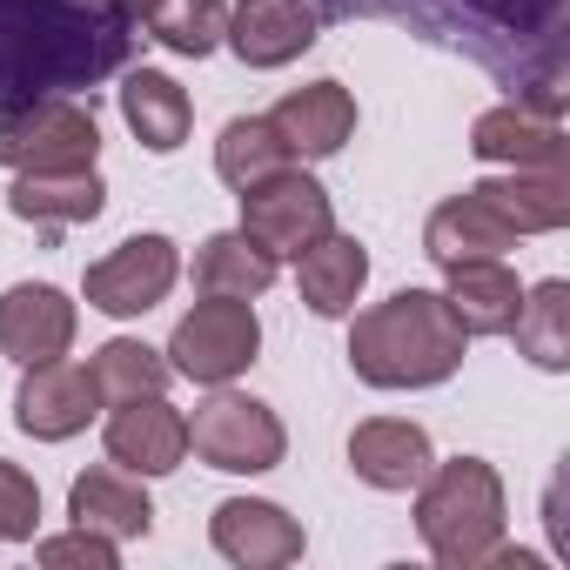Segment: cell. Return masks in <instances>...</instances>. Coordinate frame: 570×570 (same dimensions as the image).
Wrapping results in <instances>:
<instances>
[{
    "instance_id": "obj_24",
    "label": "cell",
    "mask_w": 570,
    "mask_h": 570,
    "mask_svg": "<svg viewBox=\"0 0 570 570\" xmlns=\"http://www.w3.org/2000/svg\"><path fill=\"white\" fill-rule=\"evenodd\" d=\"M275 282V255L255 248L242 228H222L195 248V289L202 296H262Z\"/></svg>"
},
{
    "instance_id": "obj_28",
    "label": "cell",
    "mask_w": 570,
    "mask_h": 570,
    "mask_svg": "<svg viewBox=\"0 0 570 570\" xmlns=\"http://www.w3.org/2000/svg\"><path fill=\"white\" fill-rule=\"evenodd\" d=\"M141 28H148L168 55L202 61V55L222 48V35H228V8H222V0H148V8H141Z\"/></svg>"
},
{
    "instance_id": "obj_26",
    "label": "cell",
    "mask_w": 570,
    "mask_h": 570,
    "mask_svg": "<svg viewBox=\"0 0 570 570\" xmlns=\"http://www.w3.org/2000/svg\"><path fill=\"white\" fill-rule=\"evenodd\" d=\"M88 376H95V396L101 403H135V396H161L168 390V356L148 350L141 336H115L88 356Z\"/></svg>"
},
{
    "instance_id": "obj_1",
    "label": "cell",
    "mask_w": 570,
    "mask_h": 570,
    "mask_svg": "<svg viewBox=\"0 0 570 570\" xmlns=\"http://www.w3.org/2000/svg\"><path fill=\"white\" fill-rule=\"evenodd\" d=\"M463 350L470 336L436 289H396L350 330V370L370 390H436L463 370Z\"/></svg>"
},
{
    "instance_id": "obj_7",
    "label": "cell",
    "mask_w": 570,
    "mask_h": 570,
    "mask_svg": "<svg viewBox=\"0 0 570 570\" xmlns=\"http://www.w3.org/2000/svg\"><path fill=\"white\" fill-rule=\"evenodd\" d=\"M336 228V208H330V188L316 175H303L296 161L275 168L268 181L242 188V235L255 248H268L275 262L282 255H303L309 242H323Z\"/></svg>"
},
{
    "instance_id": "obj_8",
    "label": "cell",
    "mask_w": 570,
    "mask_h": 570,
    "mask_svg": "<svg viewBox=\"0 0 570 570\" xmlns=\"http://www.w3.org/2000/svg\"><path fill=\"white\" fill-rule=\"evenodd\" d=\"M175 275H181V248L148 228V235H128L121 248H108V255L88 268L81 296H88V309L128 323V316H148V309L175 289Z\"/></svg>"
},
{
    "instance_id": "obj_14",
    "label": "cell",
    "mask_w": 570,
    "mask_h": 570,
    "mask_svg": "<svg viewBox=\"0 0 570 570\" xmlns=\"http://www.w3.org/2000/svg\"><path fill=\"white\" fill-rule=\"evenodd\" d=\"M101 443H108V463L135 476H168L188 456V416L168 396H135V403H115Z\"/></svg>"
},
{
    "instance_id": "obj_9",
    "label": "cell",
    "mask_w": 570,
    "mask_h": 570,
    "mask_svg": "<svg viewBox=\"0 0 570 570\" xmlns=\"http://www.w3.org/2000/svg\"><path fill=\"white\" fill-rule=\"evenodd\" d=\"M470 155L497 168H563L570 141L557 128V95H523L503 108H483L470 128Z\"/></svg>"
},
{
    "instance_id": "obj_20",
    "label": "cell",
    "mask_w": 570,
    "mask_h": 570,
    "mask_svg": "<svg viewBox=\"0 0 570 570\" xmlns=\"http://www.w3.org/2000/svg\"><path fill=\"white\" fill-rule=\"evenodd\" d=\"M443 275H450L443 303H450V316L463 323V336H510L517 303H523V282H517V268H510L503 255H490V262H456V268H443Z\"/></svg>"
},
{
    "instance_id": "obj_11",
    "label": "cell",
    "mask_w": 570,
    "mask_h": 570,
    "mask_svg": "<svg viewBox=\"0 0 570 570\" xmlns=\"http://www.w3.org/2000/svg\"><path fill=\"white\" fill-rule=\"evenodd\" d=\"M75 330H81V309L55 289V282H14L0 296V356L8 363H55L75 350Z\"/></svg>"
},
{
    "instance_id": "obj_5",
    "label": "cell",
    "mask_w": 570,
    "mask_h": 570,
    "mask_svg": "<svg viewBox=\"0 0 570 570\" xmlns=\"http://www.w3.org/2000/svg\"><path fill=\"white\" fill-rule=\"evenodd\" d=\"M95 155H101V128H95V108L81 101L35 95L0 108V168L55 175V168H95Z\"/></svg>"
},
{
    "instance_id": "obj_13",
    "label": "cell",
    "mask_w": 570,
    "mask_h": 570,
    "mask_svg": "<svg viewBox=\"0 0 570 570\" xmlns=\"http://www.w3.org/2000/svg\"><path fill=\"white\" fill-rule=\"evenodd\" d=\"M208 543L242 563V570H282L303 557V523L282 510V503H262V497H228L215 503L208 517Z\"/></svg>"
},
{
    "instance_id": "obj_29",
    "label": "cell",
    "mask_w": 570,
    "mask_h": 570,
    "mask_svg": "<svg viewBox=\"0 0 570 570\" xmlns=\"http://www.w3.org/2000/svg\"><path fill=\"white\" fill-rule=\"evenodd\" d=\"M41 530V490L21 463L0 456V543H35Z\"/></svg>"
},
{
    "instance_id": "obj_15",
    "label": "cell",
    "mask_w": 570,
    "mask_h": 570,
    "mask_svg": "<svg viewBox=\"0 0 570 570\" xmlns=\"http://www.w3.org/2000/svg\"><path fill=\"white\" fill-rule=\"evenodd\" d=\"M222 41L242 68H289L316 48V8L309 0H235Z\"/></svg>"
},
{
    "instance_id": "obj_10",
    "label": "cell",
    "mask_w": 570,
    "mask_h": 570,
    "mask_svg": "<svg viewBox=\"0 0 570 570\" xmlns=\"http://www.w3.org/2000/svg\"><path fill=\"white\" fill-rule=\"evenodd\" d=\"M95 376H88V363H68V356H55V363H28V376H21V396H14V423L35 436V443H68V436H81L88 423H95Z\"/></svg>"
},
{
    "instance_id": "obj_3",
    "label": "cell",
    "mask_w": 570,
    "mask_h": 570,
    "mask_svg": "<svg viewBox=\"0 0 570 570\" xmlns=\"http://www.w3.org/2000/svg\"><path fill=\"white\" fill-rule=\"evenodd\" d=\"M503 530H510L503 476L483 456L430 463V476L416 483V537L443 570H483L503 550Z\"/></svg>"
},
{
    "instance_id": "obj_27",
    "label": "cell",
    "mask_w": 570,
    "mask_h": 570,
    "mask_svg": "<svg viewBox=\"0 0 570 570\" xmlns=\"http://www.w3.org/2000/svg\"><path fill=\"white\" fill-rule=\"evenodd\" d=\"M275 168H289V148H282V135L268 128V115H235L215 141V175L242 195L255 181H268Z\"/></svg>"
},
{
    "instance_id": "obj_30",
    "label": "cell",
    "mask_w": 570,
    "mask_h": 570,
    "mask_svg": "<svg viewBox=\"0 0 570 570\" xmlns=\"http://www.w3.org/2000/svg\"><path fill=\"white\" fill-rule=\"evenodd\" d=\"M35 557H41L48 570H115V563H121L115 537H101V530H88V523H75V530H61V537H41Z\"/></svg>"
},
{
    "instance_id": "obj_21",
    "label": "cell",
    "mask_w": 570,
    "mask_h": 570,
    "mask_svg": "<svg viewBox=\"0 0 570 570\" xmlns=\"http://www.w3.org/2000/svg\"><path fill=\"white\" fill-rule=\"evenodd\" d=\"M363 282H370V248L343 228H330L323 242H309L296 255V289L316 316H350L356 296H363Z\"/></svg>"
},
{
    "instance_id": "obj_32",
    "label": "cell",
    "mask_w": 570,
    "mask_h": 570,
    "mask_svg": "<svg viewBox=\"0 0 570 570\" xmlns=\"http://www.w3.org/2000/svg\"><path fill=\"white\" fill-rule=\"evenodd\" d=\"M88 8H101V14H141L148 0H88Z\"/></svg>"
},
{
    "instance_id": "obj_22",
    "label": "cell",
    "mask_w": 570,
    "mask_h": 570,
    "mask_svg": "<svg viewBox=\"0 0 570 570\" xmlns=\"http://www.w3.org/2000/svg\"><path fill=\"white\" fill-rule=\"evenodd\" d=\"M121 121L135 128V141H141L148 155H175V148L188 141V128H195V101H188V88L168 81L161 68H135V75L121 81Z\"/></svg>"
},
{
    "instance_id": "obj_19",
    "label": "cell",
    "mask_w": 570,
    "mask_h": 570,
    "mask_svg": "<svg viewBox=\"0 0 570 570\" xmlns=\"http://www.w3.org/2000/svg\"><path fill=\"white\" fill-rule=\"evenodd\" d=\"M490 215H503L517 235H557L570 222V175L563 168H510L470 188Z\"/></svg>"
},
{
    "instance_id": "obj_17",
    "label": "cell",
    "mask_w": 570,
    "mask_h": 570,
    "mask_svg": "<svg viewBox=\"0 0 570 570\" xmlns=\"http://www.w3.org/2000/svg\"><path fill=\"white\" fill-rule=\"evenodd\" d=\"M523 235L503 222V215H490L470 188L463 195H450V202H436L430 208V222H423V255L436 262V268H456V262H490V255H510Z\"/></svg>"
},
{
    "instance_id": "obj_23",
    "label": "cell",
    "mask_w": 570,
    "mask_h": 570,
    "mask_svg": "<svg viewBox=\"0 0 570 570\" xmlns=\"http://www.w3.org/2000/svg\"><path fill=\"white\" fill-rule=\"evenodd\" d=\"M8 208L21 222H41V228H75V222H95L108 208V188L95 168H55V175H14L8 188Z\"/></svg>"
},
{
    "instance_id": "obj_18",
    "label": "cell",
    "mask_w": 570,
    "mask_h": 570,
    "mask_svg": "<svg viewBox=\"0 0 570 570\" xmlns=\"http://www.w3.org/2000/svg\"><path fill=\"white\" fill-rule=\"evenodd\" d=\"M68 517L88 523V530H101V537H115V543L155 530V503H148L141 476L121 470V463H95V470H81V476L68 483Z\"/></svg>"
},
{
    "instance_id": "obj_31",
    "label": "cell",
    "mask_w": 570,
    "mask_h": 570,
    "mask_svg": "<svg viewBox=\"0 0 570 570\" xmlns=\"http://www.w3.org/2000/svg\"><path fill=\"white\" fill-rule=\"evenodd\" d=\"M470 14L497 21V28H523V21H550L557 14V0H463Z\"/></svg>"
},
{
    "instance_id": "obj_6",
    "label": "cell",
    "mask_w": 570,
    "mask_h": 570,
    "mask_svg": "<svg viewBox=\"0 0 570 570\" xmlns=\"http://www.w3.org/2000/svg\"><path fill=\"white\" fill-rule=\"evenodd\" d=\"M168 370L215 390V383H235L255 356H262V323H255V303L248 296H202L175 336H168Z\"/></svg>"
},
{
    "instance_id": "obj_12",
    "label": "cell",
    "mask_w": 570,
    "mask_h": 570,
    "mask_svg": "<svg viewBox=\"0 0 570 570\" xmlns=\"http://www.w3.org/2000/svg\"><path fill=\"white\" fill-rule=\"evenodd\" d=\"M268 128L282 135L289 161H330L350 148L356 135V95L343 81H309V88H289L275 108H268Z\"/></svg>"
},
{
    "instance_id": "obj_16",
    "label": "cell",
    "mask_w": 570,
    "mask_h": 570,
    "mask_svg": "<svg viewBox=\"0 0 570 570\" xmlns=\"http://www.w3.org/2000/svg\"><path fill=\"white\" fill-rule=\"evenodd\" d=\"M430 463H436V450H430V430L423 423H410V416H370V423H356V436H350V470L370 483V490H416L423 476H430Z\"/></svg>"
},
{
    "instance_id": "obj_2",
    "label": "cell",
    "mask_w": 570,
    "mask_h": 570,
    "mask_svg": "<svg viewBox=\"0 0 570 570\" xmlns=\"http://www.w3.org/2000/svg\"><path fill=\"white\" fill-rule=\"evenodd\" d=\"M95 14L88 0H0V108L115 68L121 41H88Z\"/></svg>"
},
{
    "instance_id": "obj_25",
    "label": "cell",
    "mask_w": 570,
    "mask_h": 570,
    "mask_svg": "<svg viewBox=\"0 0 570 570\" xmlns=\"http://www.w3.org/2000/svg\"><path fill=\"white\" fill-rule=\"evenodd\" d=\"M517 350L537 363V370H570V282H537L517 303V323H510Z\"/></svg>"
},
{
    "instance_id": "obj_4",
    "label": "cell",
    "mask_w": 570,
    "mask_h": 570,
    "mask_svg": "<svg viewBox=\"0 0 570 570\" xmlns=\"http://www.w3.org/2000/svg\"><path fill=\"white\" fill-rule=\"evenodd\" d=\"M188 450L208 470L262 476V470H275L282 456H289V430H282V416L262 396H242V390L215 383L208 403H195V416H188Z\"/></svg>"
}]
</instances>
